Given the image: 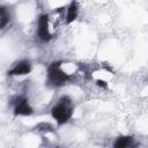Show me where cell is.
Listing matches in <instances>:
<instances>
[{"instance_id":"7a4b0ae2","label":"cell","mask_w":148,"mask_h":148,"mask_svg":"<svg viewBox=\"0 0 148 148\" xmlns=\"http://www.w3.org/2000/svg\"><path fill=\"white\" fill-rule=\"evenodd\" d=\"M47 84L53 88H60L71 81V75L66 73L61 67V61H53L46 69Z\"/></svg>"},{"instance_id":"3957f363","label":"cell","mask_w":148,"mask_h":148,"mask_svg":"<svg viewBox=\"0 0 148 148\" xmlns=\"http://www.w3.org/2000/svg\"><path fill=\"white\" fill-rule=\"evenodd\" d=\"M37 37L43 43L50 42L53 37L50 31V17L46 13L40 14L37 18Z\"/></svg>"},{"instance_id":"52a82bcc","label":"cell","mask_w":148,"mask_h":148,"mask_svg":"<svg viewBox=\"0 0 148 148\" xmlns=\"http://www.w3.org/2000/svg\"><path fill=\"white\" fill-rule=\"evenodd\" d=\"M132 145H133L132 135H118L112 143V148H130Z\"/></svg>"},{"instance_id":"8992f818","label":"cell","mask_w":148,"mask_h":148,"mask_svg":"<svg viewBox=\"0 0 148 148\" xmlns=\"http://www.w3.org/2000/svg\"><path fill=\"white\" fill-rule=\"evenodd\" d=\"M79 16V3L76 1H71L66 8V16H65V22L66 24L73 23Z\"/></svg>"},{"instance_id":"5b68a950","label":"cell","mask_w":148,"mask_h":148,"mask_svg":"<svg viewBox=\"0 0 148 148\" xmlns=\"http://www.w3.org/2000/svg\"><path fill=\"white\" fill-rule=\"evenodd\" d=\"M31 71H32L31 61L28 59H22L15 62L13 67L8 69L7 75L8 76H23V75H28Z\"/></svg>"},{"instance_id":"6da1fadb","label":"cell","mask_w":148,"mask_h":148,"mask_svg":"<svg viewBox=\"0 0 148 148\" xmlns=\"http://www.w3.org/2000/svg\"><path fill=\"white\" fill-rule=\"evenodd\" d=\"M51 117L56 120L58 126H62L67 124L74 113V108L72 105V101L68 96H62L50 110Z\"/></svg>"},{"instance_id":"277c9868","label":"cell","mask_w":148,"mask_h":148,"mask_svg":"<svg viewBox=\"0 0 148 148\" xmlns=\"http://www.w3.org/2000/svg\"><path fill=\"white\" fill-rule=\"evenodd\" d=\"M13 113L16 117H27L34 113V108L31 106L29 99L24 96H18L14 101Z\"/></svg>"},{"instance_id":"9c48e42d","label":"cell","mask_w":148,"mask_h":148,"mask_svg":"<svg viewBox=\"0 0 148 148\" xmlns=\"http://www.w3.org/2000/svg\"><path fill=\"white\" fill-rule=\"evenodd\" d=\"M96 84H97L98 87H103V88H106V87H108V83H106V81H104V80H101V79H97V80H96Z\"/></svg>"},{"instance_id":"ba28073f","label":"cell","mask_w":148,"mask_h":148,"mask_svg":"<svg viewBox=\"0 0 148 148\" xmlns=\"http://www.w3.org/2000/svg\"><path fill=\"white\" fill-rule=\"evenodd\" d=\"M10 22V13L8 8L3 5H0V30L5 29Z\"/></svg>"},{"instance_id":"30bf717a","label":"cell","mask_w":148,"mask_h":148,"mask_svg":"<svg viewBox=\"0 0 148 148\" xmlns=\"http://www.w3.org/2000/svg\"><path fill=\"white\" fill-rule=\"evenodd\" d=\"M54 148H65V147H54Z\"/></svg>"}]
</instances>
